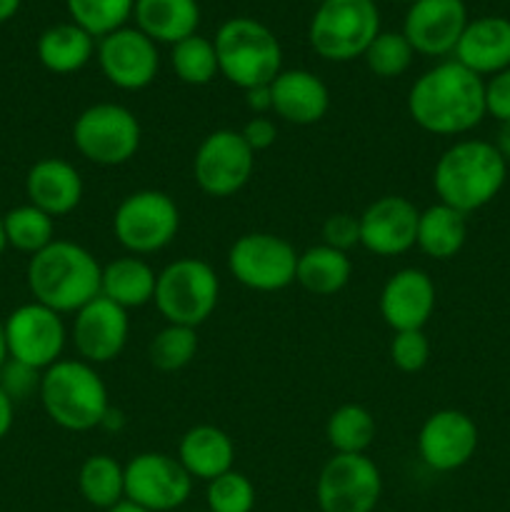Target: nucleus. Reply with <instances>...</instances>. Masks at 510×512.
Wrapping results in <instances>:
<instances>
[{
    "instance_id": "nucleus-29",
    "label": "nucleus",
    "mask_w": 510,
    "mask_h": 512,
    "mask_svg": "<svg viewBox=\"0 0 510 512\" xmlns=\"http://www.w3.org/2000/svg\"><path fill=\"white\" fill-rule=\"evenodd\" d=\"M350 275H353V263H350L348 253H340L323 243L298 255L295 283H300L313 295L340 293L348 285Z\"/></svg>"
},
{
    "instance_id": "nucleus-41",
    "label": "nucleus",
    "mask_w": 510,
    "mask_h": 512,
    "mask_svg": "<svg viewBox=\"0 0 510 512\" xmlns=\"http://www.w3.org/2000/svg\"><path fill=\"white\" fill-rule=\"evenodd\" d=\"M485 113L493 115L500 123L510 120V68L490 75L485 83Z\"/></svg>"
},
{
    "instance_id": "nucleus-5",
    "label": "nucleus",
    "mask_w": 510,
    "mask_h": 512,
    "mask_svg": "<svg viewBox=\"0 0 510 512\" xmlns=\"http://www.w3.org/2000/svg\"><path fill=\"white\" fill-rule=\"evenodd\" d=\"M213 45L220 75L243 90L270 85L283 70L280 40L255 18L225 20L215 33Z\"/></svg>"
},
{
    "instance_id": "nucleus-17",
    "label": "nucleus",
    "mask_w": 510,
    "mask_h": 512,
    "mask_svg": "<svg viewBox=\"0 0 510 512\" xmlns=\"http://www.w3.org/2000/svg\"><path fill=\"white\" fill-rule=\"evenodd\" d=\"M360 218V245L380 258H395L415 248L420 210L403 195L373 200Z\"/></svg>"
},
{
    "instance_id": "nucleus-49",
    "label": "nucleus",
    "mask_w": 510,
    "mask_h": 512,
    "mask_svg": "<svg viewBox=\"0 0 510 512\" xmlns=\"http://www.w3.org/2000/svg\"><path fill=\"white\" fill-rule=\"evenodd\" d=\"M8 250V240H5V230H3V218H0V258H3V253Z\"/></svg>"
},
{
    "instance_id": "nucleus-20",
    "label": "nucleus",
    "mask_w": 510,
    "mask_h": 512,
    "mask_svg": "<svg viewBox=\"0 0 510 512\" xmlns=\"http://www.w3.org/2000/svg\"><path fill=\"white\" fill-rule=\"evenodd\" d=\"M435 310V283L425 270L403 268L388 278L380 290V315L400 330H423Z\"/></svg>"
},
{
    "instance_id": "nucleus-8",
    "label": "nucleus",
    "mask_w": 510,
    "mask_h": 512,
    "mask_svg": "<svg viewBox=\"0 0 510 512\" xmlns=\"http://www.w3.org/2000/svg\"><path fill=\"white\" fill-rule=\"evenodd\" d=\"M138 118L120 103H95L85 108L73 123V145L85 160L103 168L125 165L140 148Z\"/></svg>"
},
{
    "instance_id": "nucleus-2",
    "label": "nucleus",
    "mask_w": 510,
    "mask_h": 512,
    "mask_svg": "<svg viewBox=\"0 0 510 512\" xmlns=\"http://www.w3.org/2000/svg\"><path fill=\"white\" fill-rule=\"evenodd\" d=\"M103 265L83 245L55 238L48 248L30 255L25 280L35 303L55 313H78L100 295Z\"/></svg>"
},
{
    "instance_id": "nucleus-15",
    "label": "nucleus",
    "mask_w": 510,
    "mask_h": 512,
    "mask_svg": "<svg viewBox=\"0 0 510 512\" xmlns=\"http://www.w3.org/2000/svg\"><path fill=\"white\" fill-rule=\"evenodd\" d=\"M98 65L110 85L120 90H143L158 78L160 55L158 43L140 33L138 28H120L100 38Z\"/></svg>"
},
{
    "instance_id": "nucleus-19",
    "label": "nucleus",
    "mask_w": 510,
    "mask_h": 512,
    "mask_svg": "<svg viewBox=\"0 0 510 512\" xmlns=\"http://www.w3.org/2000/svg\"><path fill=\"white\" fill-rule=\"evenodd\" d=\"M468 25L463 0H413L403 20V35L415 53L443 58L455 53L460 35Z\"/></svg>"
},
{
    "instance_id": "nucleus-24",
    "label": "nucleus",
    "mask_w": 510,
    "mask_h": 512,
    "mask_svg": "<svg viewBox=\"0 0 510 512\" xmlns=\"http://www.w3.org/2000/svg\"><path fill=\"white\" fill-rule=\"evenodd\" d=\"M178 460L190 478L210 483L233 470L235 445L225 430L215 425H195L180 438Z\"/></svg>"
},
{
    "instance_id": "nucleus-10",
    "label": "nucleus",
    "mask_w": 510,
    "mask_h": 512,
    "mask_svg": "<svg viewBox=\"0 0 510 512\" xmlns=\"http://www.w3.org/2000/svg\"><path fill=\"white\" fill-rule=\"evenodd\" d=\"M298 255L293 245L273 233L240 235L228 250V270L240 285L258 293H278L295 283Z\"/></svg>"
},
{
    "instance_id": "nucleus-13",
    "label": "nucleus",
    "mask_w": 510,
    "mask_h": 512,
    "mask_svg": "<svg viewBox=\"0 0 510 512\" xmlns=\"http://www.w3.org/2000/svg\"><path fill=\"white\" fill-rule=\"evenodd\" d=\"M380 495L383 475L368 455H333L315 485L323 512H373Z\"/></svg>"
},
{
    "instance_id": "nucleus-37",
    "label": "nucleus",
    "mask_w": 510,
    "mask_h": 512,
    "mask_svg": "<svg viewBox=\"0 0 510 512\" xmlns=\"http://www.w3.org/2000/svg\"><path fill=\"white\" fill-rule=\"evenodd\" d=\"M205 500L210 512H250L255 508V488L243 473L228 470L220 478L210 480Z\"/></svg>"
},
{
    "instance_id": "nucleus-26",
    "label": "nucleus",
    "mask_w": 510,
    "mask_h": 512,
    "mask_svg": "<svg viewBox=\"0 0 510 512\" xmlns=\"http://www.w3.org/2000/svg\"><path fill=\"white\" fill-rule=\"evenodd\" d=\"M155 283H158V273L143 258L125 255V258H115L103 265L100 295L123 310L143 308V305L153 303Z\"/></svg>"
},
{
    "instance_id": "nucleus-9",
    "label": "nucleus",
    "mask_w": 510,
    "mask_h": 512,
    "mask_svg": "<svg viewBox=\"0 0 510 512\" xmlns=\"http://www.w3.org/2000/svg\"><path fill=\"white\" fill-rule=\"evenodd\" d=\"M180 230V210L163 190H135L125 195L113 215V233L130 255L160 253Z\"/></svg>"
},
{
    "instance_id": "nucleus-51",
    "label": "nucleus",
    "mask_w": 510,
    "mask_h": 512,
    "mask_svg": "<svg viewBox=\"0 0 510 512\" xmlns=\"http://www.w3.org/2000/svg\"><path fill=\"white\" fill-rule=\"evenodd\" d=\"M313 3H318V5H320V3H325V0H313Z\"/></svg>"
},
{
    "instance_id": "nucleus-30",
    "label": "nucleus",
    "mask_w": 510,
    "mask_h": 512,
    "mask_svg": "<svg viewBox=\"0 0 510 512\" xmlns=\"http://www.w3.org/2000/svg\"><path fill=\"white\" fill-rule=\"evenodd\" d=\"M78 490L88 505L110 510L125 500V465L110 455H90L80 465Z\"/></svg>"
},
{
    "instance_id": "nucleus-16",
    "label": "nucleus",
    "mask_w": 510,
    "mask_h": 512,
    "mask_svg": "<svg viewBox=\"0 0 510 512\" xmlns=\"http://www.w3.org/2000/svg\"><path fill=\"white\" fill-rule=\"evenodd\" d=\"M478 440V425L468 413L455 408L435 410L418 433V453L435 473H453L470 463Z\"/></svg>"
},
{
    "instance_id": "nucleus-47",
    "label": "nucleus",
    "mask_w": 510,
    "mask_h": 512,
    "mask_svg": "<svg viewBox=\"0 0 510 512\" xmlns=\"http://www.w3.org/2000/svg\"><path fill=\"white\" fill-rule=\"evenodd\" d=\"M105 512H150V510L140 508V505L130 503V500H120L118 505H113V508H110V510H105Z\"/></svg>"
},
{
    "instance_id": "nucleus-1",
    "label": "nucleus",
    "mask_w": 510,
    "mask_h": 512,
    "mask_svg": "<svg viewBox=\"0 0 510 512\" xmlns=\"http://www.w3.org/2000/svg\"><path fill=\"white\" fill-rule=\"evenodd\" d=\"M408 113L425 133H470L488 115L485 80L458 60H445L415 80L408 93Z\"/></svg>"
},
{
    "instance_id": "nucleus-12",
    "label": "nucleus",
    "mask_w": 510,
    "mask_h": 512,
    "mask_svg": "<svg viewBox=\"0 0 510 512\" xmlns=\"http://www.w3.org/2000/svg\"><path fill=\"white\" fill-rule=\"evenodd\" d=\"M255 170V153L240 130L220 128L205 135L193 158L198 188L210 198H230L248 185Z\"/></svg>"
},
{
    "instance_id": "nucleus-35",
    "label": "nucleus",
    "mask_w": 510,
    "mask_h": 512,
    "mask_svg": "<svg viewBox=\"0 0 510 512\" xmlns=\"http://www.w3.org/2000/svg\"><path fill=\"white\" fill-rule=\"evenodd\" d=\"M198 353V333L195 328L185 325H165L153 340H150L148 358L153 368L163 373H175L183 370Z\"/></svg>"
},
{
    "instance_id": "nucleus-11",
    "label": "nucleus",
    "mask_w": 510,
    "mask_h": 512,
    "mask_svg": "<svg viewBox=\"0 0 510 512\" xmlns=\"http://www.w3.org/2000/svg\"><path fill=\"white\" fill-rule=\"evenodd\" d=\"M3 325L10 360L30 365L40 373L63 360L68 328L63 323V315L55 310L30 300V303L18 305L3 320Z\"/></svg>"
},
{
    "instance_id": "nucleus-27",
    "label": "nucleus",
    "mask_w": 510,
    "mask_h": 512,
    "mask_svg": "<svg viewBox=\"0 0 510 512\" xmlns=\"http://www.w3.org/2000/svg\"><path fill=\"white\" fill-rule=\"evenodd\" d=\"M35 50L45 70L55 75H70L90 63L95 53V38L70 20V23L50 25L48 30H43Z\"/></svg>"
},
{
    "instance_id": "nucleus-18",
    "label": "nucleus",
    "mask_w": 510,
    "mask_h": 512,
    "mask_svg": "<svg viewBox=\"0 0 510 512\" xmlns=\"http://www.w3.org/2000/svg\"><path fill=\"white\" fill-rule=\"evenodd\" d=\"M130 333L128 310L98 295L75 313L70 338L80 360L90 365H105L125 350Z\"/></svg>"
},
{
    "instance_id": "nucleus-46",
    "label": "nucleus",
    "mask_w": 510,
    "mask_h": 512,
    "mask_svg": "<svg viewBox=\"0 0 510 512\" xmlns=\"http://www.w3.org/2000/svg\"><path fill=\"white\" fill-rule=\"evenodd\" d=\"M23 0H0V23H8L10 18H15V13L20 10Z\"/></svg>"
},
{
    "instance_id": "nucleus-44",
    "label": "nucleus",
    "mask_w": 510,
    "mask_h": 512,
    "mask_svg": "<svg viewBox=\"0 0 510 512\" xmlns=\"http://www.w3.org/2000/svg\"><path fill=\"white\" fill-rule=\"evenodd\" d=\"M15 423V403L5 395V390L0 388V440L8 438V433L13 430Z\"/></svg>"
},
{
    "instance_id": "nucleus-32",
    "label": "nucleus",
    "mask_w": 510,
    "mask_h": 512,
    "mask_svg": "<svg viewBox=\"0 0 510 512\" xmlns=\"http://www.w3.org/2000/svg\"><path fill=\"white\" fill-rule=\"evenodd\" d=\"M0 218H3L8 248L20 250V253L35 255L55 240V218H50L48 213H43L35 205H15Z\"/></svg>"
},
{
    "instance_id": "nucleus-36",
    "label": "nucleus",
    "mask_w": 510,
    "mask_h": 512,
    "mask_svg": "<svg viewBox=\"0 0 510 512\" xmlns=\"http://www.w3.org/2000/svg\"><path fill=\"white\" fill-rule=\"evenodd\" d=\"M415 50L403 33L380 30L373 43L365 50L363 60L368 70L378 78H398L413 65Z\"/></svg>"
},
{
    "instance_id": "nucleus-4",
    "label": "nucleus",
    "mask_w": 510,
    "mask_h": 512,
    "mask_svg": "<svg viewBox=\"0 0 510 512\" xmlns=\"http://www.w3.org/2000/svg\"><path fill=\"white\" fill-rule=\"evenodd\" d=\"M38 398L45 415L58 428L70 433H88L100 428L110 413V400L105 380L95 365L85 360H58L43 370Z\"/></svg>"
},
{
    "instance_id": "nucleus-43",
    "label": "nucleus",
    "mask_w": 510,
    "mask_h": 512,
    "mask_svg": "<svg viewBox=\"0 0 510 512\" xmlns=\"http://www.w3.org/2000/svg\"><path fill=\"white\" fill-rule=\"evenodd\" d=\"M245 105L253 115H265L273 110V95H270V85H258V88L245 90Z\"/></svg>"
},
{
    "instance_id": "nucleus-42",
    "label": "nucleus",
    "mask_w": 510,
    "mask_h": 512,
    "mask_svg": "<svg viewBox=\"0 0 510 512\" xmlns=\"http://www.w3.org/2000/svg\"><path fill=\"white\" fill-rule=\"evenodd\" d=\"M240 135H243V140L248 143V148L253 153H260V150H268L275 145V140H278V125L270 118H265V115H253L243 125Z\"/></svg>"
},
{
    "instance_id": "nucleus-33",
    "label": "nucleus",
    "mask_w": 510,
    "mask_h": 512,
    "mask_svg": "<svg viewBox=\"0 0 510 512\" xmlns=\"http://www.w3.org/2000/svg\"><path fill=\"white\" fill-rule=\"evenodd\" d=\"M70 20L93 38H105L125 28L135 10V0H65Z\"/></svg>"
},
{
    "instance_id": "nucleus-14",
    "label": "nucleus",
    "mask_w": 510,
    "mask_h": 512,
    "mask_svg": "<svg viewBox=\"0 0 510 512\" xmlns=\"http://www.w3.org/2000/svg\"><path fill=\"white\" fill-rule=\"evenodd\" d=\"M193 478L178 458L140 453L125 465V500L150 512H170L188 503Z\"/></svg>"
},
{
    "instance_id": "nucleus-31",
    "label": "nucleus",
    "mask_w": 510,
    "mask_h": 512,
    "mask_svg": "<svg viewBox=\"0 0 510 512\" xmlns=\"http://www.w3.org/2000/svg\"><path fill=\"white\" fill-rule=\"evenodd\" d=\"M375 433V418L370 415L368 408L363 405H340L333 410L325 425V438H328L330 448L335 455H365V450L373 445Z\"/></svg>"
},
{
    "instance_id": "nucleus-28",
    "label": "nucleus",
    "mask_w": 510,
    "mask_h": 512,
    "mask_svg": "<svg viewBox=\"0 0 510 512\" xmlns=\"http://www.w3.org/2000/svg\"><path fill=\"white\" fill-rule=\"evenodd\" d=\"M465 218L468 215L445 203H435L420 210L415 245L433 260L455 258L468 240V220Z\"/></svg>"
},
{
    "instance_id": "nucleus-45",
    "label": "nucleus",
    "mask_w": 510,
    "mask_h": 512,
    "mask_svg": "<svg viewBox=\"0 0 510 512\" xmlns=\"http://www.w3.org/2000/svg\"><path fill=\"white\" fill-rule=\"evenodd\" d=\"M495 148H498V153L503 155L505 163H510V120H508V123H500Z\"/></svg>"
},
{
    "instance_id": "nucleus-34",
    "label": "nucleus",
    "mask_w": 510,
    "mask_h": 512,
    "mask_svg": "<svg viewBox=\"0 0 510 512\" xmlns=\"http://www.w3.org/2000/svg\"><path fill=\"white\" fill-rule=\"evenodd\" d=\"M170 65L185 85H208L220 73L213 40L198 33L173 45Z\"/></svg>"
},
{
    "instance_id": "nucleus-7",
    "label": "nucleus",
    "mask_w": 510,
    "mask_h": 512,
    "mask_svg": "<svg viewBox=\"0 0 510 512\" xmlns=\"http://www.w3.org/2000/svg\"><path fill=\"white\" fill-rule=\"evenodd\" d=\"M218 298V273L205 260L180 258L158 273L153 303L168 325L198 330L218 308Z\"/></svg>"
},
{
    "instance_id": "nucleus-40",
    "label": "nucleus",
    "mask_w": 510,
    "mask_h": 512,
    "mask_svg": "<svg viewBox=\"0 0 510 512\" xmlns=\"http://www.w3.org/2000/svg\"><path fill=\"white\" fill-rule=\"evenodd\" d=\"M323 245L348 253L360 245V218L350 213H333L323 223Z\"/></svg>"
},
{
    "instance_id": "nucleus-48",
    "label": "nucleus",
    "mask_w": 510,
    "mask_h": 512,
    "mask_svg": "<svg viewBox=\"0 0 510 512\" xmlns=\"http://www.w3.org/2000/svg\"><path fill=\"white\" fill-rule=\"evenodd\" d=\"M8 363V343H5V325L0 320V368Z\"/></svg>"
},
{
    "instance_id": "nucleus-23",
    "label": "nucleus",
    "mask_w": 510,
    "mask_h": 512,
    "mask_svg": "<svg viewBox=\"0 0 510 512\" xmlns=\"http://www.w3.org/2000/svg\"><path fill=\"white\" fill-rule=\"evenodd\" d=\"M273 113L293 125H315L330 108V90L315 73L303 68L280 70L270 83Z\"/></svg>"
},
{
    "instance_id": "nucleus-25",
    "label": "nucleus",
    "mask_w": 510,
    "mask_h": 512,
    "mask_svg": "<svg viewBox=\"0 0 510 512\" xmlns=\"http://www.w3.org/2000/svg\"><path fill=\"white\" fill-rule=\"evenodd\" d=\"M135 28L153 43L175 45L198 33V0H135Z\"/></svg>"
},
{
    "instance_id": "nucleus-22",
    "label": "nucleus",
    "mask_w": 510,
    "mask_h": 512,
    "mask_svg": "<svg viewBox=\"0 0 510 512\" xmlns=\"http://www.w3.org/2000/svg\"><path fill=\"white\" fill-rule=\"evenodd\" d=\"M453 55L480 78L510 68V20L503 15L468 20Z\"/></svg>"
},
{
    "instance_id": "nucleus-38",
    "label": "nucleus",
    "mask_w": 510,
    "mask_h": 512,
    "mask_svg": "<svg viewBox=\"0 0 510 512\" xmlns=\"http://www.w3.org/2000/svg\"><path fill=\"white\" fill-rule=\"evenodd\" d=\"M390 360L403 373H420L430 360V340L423 330H400L390 340Z\"/></svg>"
},
{
    "instance_id": "nucleus-21",
    "label": "nucleus",
    "mask_w": 510,
    "mask_h": 512,
    "mask_svg": "<svg viewBox=\"0 0 510 512\" xmlns=\"http://www.w3.org/2000/svg\"><path fill=\"white\" fill-rule=\"evenodd\" d=\"M85 185L73 163L63 158H40L25 175L28 203L48 213L50 218L68 215L83 203Z\"/></svg>"
},
{
    "instance_id": "nucleus-6",
    "label": "nucleus",
    "mask_w": 510,
    "mask_h": 512,
    "mask_svg": "<svg viewBox=\"0 0 510 512\" xmlns=\"http://www.w3.org/2000/svg\"><path fill=\"white\" fill-rule=\"evenodd\" d=\"M380 33V13L373 0H325L308 25V43L330 63L363 58Z\"/></svg>"
},
{
    "instance_id": "nucleus-3",
    "label": "nucleus",
    "mask_w": 510,
    "mask_h": 512,
    "mask_svg": "<svg viewBox=\"0 0 510 512\" xmlns=\"http://www.w3.org/2000/svg\"><path fill=\"white\" fill-rule=\"evenodd\" d=\"M508 178V163L495 143L465 138L443 150L433 168V188L440 203L473 213L498 198Z\"/></svg>"
},
{
    "instance_id": "nucleus-50",
    "label": "nucleus",
    "mask_w": 510,
    "mask_h": 512,
    "mask_svg": "<svg viewBox=\"0 0 510 512\" xmlns=\"http://www.w3.org/2000/svg\"><path fill=\"white\" fill-rule=\"evenodd\" d=\"M398 3H413V0H398Z\"/></svg>"
},
{
    "instance_id": "nucleus-39",
    "label": "nucleus",
    "mask_w": 510,
    "mask_h": 512,
    "mask_svg": "<svg viewBox=\"0 0 510 512\" xmlns=\"http://www.w3.org/2000/svg\"><path fill=\"white\" fill-rule=\"evenodd\" d=\"M40 378H43L40 370L30 368V365L25 363H18V360L8 358V363L0 368V388L5 390V395H8L15 405L33 398V395L38 393Z\"/></svg>"
}]
</instances>
